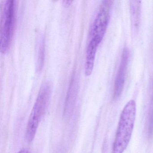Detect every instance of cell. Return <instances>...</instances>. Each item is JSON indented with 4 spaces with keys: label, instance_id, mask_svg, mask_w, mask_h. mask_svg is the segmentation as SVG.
Here are the masks:
<instances>
[{
    "label": "cell",
    "instance_id": "8992f818",
    "mask_svg": "<svg viewBox=\"0 0 153 153\" xmlns=\"http://www.w3.org/2000/svg\"><path fill=\"white\" fill-rule=\"evenodd\" d=\"M77 91L76 82L75 79L73 78L68 89L64 105L63 116L66 119L70 118L73 113L77 95Z\"/></svg>",
    "mask_w": 153,
    "mask_h": 153
},
{
    "label": "cell",
    "instance_id": "6da1fadb",
    "mask_svg": "<svg viewBox=\"0 0 153 153\" xmlns=\"http://www.w3.org/2000/svg\"><path fill=\"white\" fill-rule=\"evenodd\" d=\"M136 104L135 101H129L123 110L120 117L113 153H123L131 138L135 123Z\"/></svg>",
    "mask_w": 153,
    "mask_h": 153
},
{
    "label": "cell",
    "instance_id": "3957f363",
    "mask_svg": "<svg viewBox=\"0 0 153 153\" xmlns=\"http://www.w3.org/2000/svg\"><path fill=\"white\" fill-rule=\"evenodd\" d=\"M16 3L13 0H7L1 10V51L5 53L11 43L15 21Z\"/></svg>",
    "mask_w": 153,
    "mask_h": 153
},
{
    "label": "cell",
    "instance_id": "52a82bcc",
    "mask_svg": "<svg viewBox=\"0 0 153 153\" xmlns=\"http://www.w3.org/2000/svg\"><path fill=\"white\" fill-rule=\"evenodd\" d=\"M99 45L97 43L91 39L88 45L85 66V73L87 76H90L93 72L96 54Z\"/></svg>",
    "mask_w": 153,
    "mask_h": 153
},
{
    "label": "cell",
    "instance_id": "9c48e42d",
    "mask_svg": "<svg viewBox=\"0 0 153 153\" xmlns=\"http://www.w3.org/2000/svg\"><path fill=\"white\" fill-rule=\"evenodd\" d=\"M45 57V47L43 39L42 40L39 45L37 56V70L40 71L42 69L44 64Z\"/></svg>",
    "mask_w": 153,
    "mask_h": 153
},
{
    "label": "cell",
    "instance_id": "5b68a950",
    "mask_svg": "<svg viewBox=\"0 0 153 153\" xmlns=\"http://www.w3.org/2000/svg\"><path fill=\"white\" fill-rule=\"evenodd\" d=\"M129 56L128 49L124 48L122 53L120 62L114 80L113 91V98L114 99L119 98L123 91L126 80Z\"/></svg>",
    "mask_w": 153,
    "mask_h": 153
},
{
    "label": "cell",
    "instance_id": "7a4b0ae2",
    "mask_svg": "<svg viewBox=\"0 0 153 153\" xmlns=\"http://www.w3.org/2000/svg\"><path fill=\"white\" fill-rule=\"evenodd\" d=\"M51 87L48 82L42 86L28 119L26 130L25 138L28 142L33 141L50 100Z\"/></svg>",
    "mask_w": 153,
    "mask_h": 153
},
{
    "label": "cell",
    "instance_id": "30bf717a",
    "mask_svg": "<svg viewBox=\"0 0 153 153\" xmlns=\"http://www.w3.org/2000/svg\"><path fill=\"white\" fill-rule=\"evenodd\" d=\"M17 153H30L29 151L27 149H21V150H19Z\"/></svg>",
    "mask_w": 153,
    "mask_h": 153
},
{
    "label": "cell",
    "instance_id": "ba28073f",
    "mask_svg": "<svg viewBox=\"0 0 153 153\" xmlns=\"http://www.w3.org/2000/svg\"><path fill=\"white\" fill-rule=\"evenodd\" d=\"M141 5V1H130V10L131 24L135 30H138L139 27L140 20Z\"/></svg>",
    "mask_w": 153,
    "mask_h": 153
},
{
    "label": "cell",
    "instance_id": "277c9868",
    "mask_svg": "<svg viewBox=\"0 0 153 153\" xmlns=\"http://www.w3.org/2000/svg\"><path fill=\"white\" fill-rule=\"evenodd\" d=\"M114 1L106 0L102 1L93 23L91 40L100 45L106 33L110 18V12Z\"/></svg>",
    "mask_w": 153,
    "mask_h": 153
}]
</instances>
